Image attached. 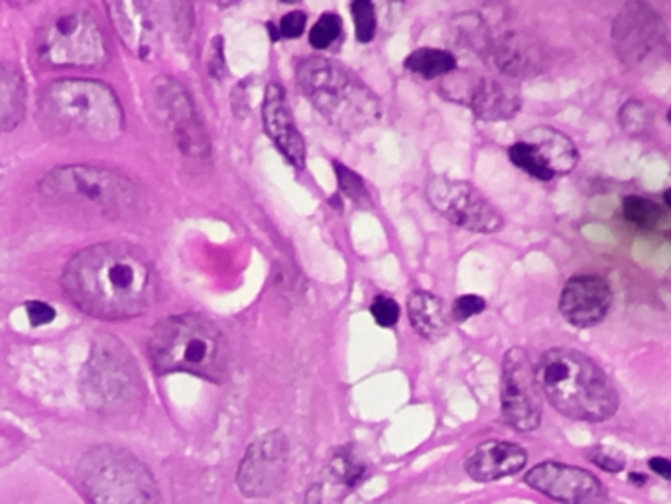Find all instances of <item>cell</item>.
Segmentation results:
<instances>
[{"label": "cell", "mask_w": 671, "mask_h": 504, "mask_svg": "<svg viewBox=\"0 0 671 504\" xmlns=\"http://www.w3.org/2000/svg\"><path fill=\"white\" fill-rule=\"evenodd\" d=\"M69 300L99 320H124L147 312L158 296V272L134 244L104 243L78 252L61 279Z\"/></svg>", "instance_id": "cell-1"}, {"label": "cell", "mask_w": 671, "mask_h": 504, "mask_svg": "<svg viewBox=\"0 0 671 504\" xmlns=\"http://www.w3.org/2000/svg\"><path fill=\"white\" fill-rule=\"evenodd\" d=\"M535 379L551 406L579 422H604L619 410V392L593 359L573 349H550L538 365Z\"/></svg>", "instance_id": "cell-2"}, {"label": "cell", "mask_w": 671, "mask_h": 504, "mask_svg": "<svg viewBox=\"0 0 671 504\" xmlns=\"http://www.w3.org/2000/svg\"><path fill=\"white\" fill-rule=\"evenodd\" d=\"M296 73L303 95L337 131L359 134L382 119L379 97L343 63L306 58Z\"/></svg>", "instance_id": "cell-3"}, {"label": "cell", "mask_w": 671, "mask_h": 504, "mask_svg": "<svg viewBox=\"0 0 671 504\" xmlns=\"http://www.w3.org/2000/svg\"><path fill=\"white\" fill-rule=\"evenodd\" d=\"M40 114L61 137L112 142L124 129V114L111 88L91 79H60L43 91Z\"/></svg>", "instance_id": "cell-4"}, {"label": "cell", "mask_w": 671, "mask_h": 504, "mask_svg": "<svg viewBox=\"0 0 671 504\" xmlns=\"http://www.w3.org/2000/svg\"><path fill=\"white\" fill-rule=\"evenodd\" d=\"M150 356L162 374L188 373L223 381L229 369V345L216 323L196 313L166 317L156 323Z\"/></svg>", "instance_id": "cell-5"}, {"label": "cell", "mask_w": 671, "mask_h": 504, "mask_svg": "<svg viewBox=\"0 0 671 504\" xmlns=\"http://www.w3.org/2000/svg\"><path fill=\"white\" fill-rule=\"evenodd\" d=\"M40 193L43 200L83 209L103 218L132 215L144 203L140 188L132 180L91 165H68L53 170L43 175Z\"/></svg>", "instance_id": "cell-6"}, {"label": "cell", "mask_w": 671, "mask_h": 504, "mask_svg": "<svg viewBox=\"0 0 671 504\" xmlns=\"http://www.w3.org/2000/svg\"><path fill=\"white\" fill-rule=\"evenodd\" d=\"M78 475L91 504H162L152 471L121 447L89 450L79 461Z\"/></svg>", "instance_id": "cell-7"}, {"label": "cell", "mask_w": 671, "mask_h": 504, "mask_svg": "<svg viewBox=\"0 0 671 504\" xmlns=\"http://www.w3.org/2000/svg\"><path fill=\"white\" fill-rule=\"evenodd\" d=\"M81 394L87 406L101 414H127L144 396L137 363L129 349L114 337H101L91 349L81 374Z\"/></svg>", "instance_id": "cell-8"}, {"label": "cell", "mask_w": 671, "mask_h": 504, "mask_svg": "<svg viewBox=\"0 0 671 504\" xmlns=\"http://www.w3.org/2000/svg\"><path fill=\"white\" fill-rule=\"evenodd\" d=\"M36 48L56 68H99L109 60L103 30L81 10H68L46 20L36 36Z\"/></svg>", "instance_id": "cell-9"}, {"label": "cell", "mask_w": 671, "mask_h": 504, "mask_svg": "<svg viewBox=\"0 0 671 504\" xmlns=\"http://www.w3.org/2000/svg\"><path fill=\"white\" fill-rule=\"evenodd\" d=\"M431 208L448 219L449 223L471 233L491 235L504 225L499 209L487 200L473 183L433 175L425 185Z\"/></svg>", "instance_id": "cell-10"}, {"label": "cell", "mask_w": 671, "mask_h": 504, "mask_svg": "<svg viewBox=\"0 0 671 504\" xmlns=\"http://www.w3.org/2000/svg\"><path fill=\"white\" fill-rule=\"evenodd\" d=\"M502 416L517 432H534L542 424V391L535 366L522 347L508 351L502 363Z\"/></svg>", "instance_id": "cell-11"}, {"label": "cell", "mask_w": 671, "mask_h": 504, "mask_svg": "<svg viewBox=\"0 0 671 504\" xmlns=\"http://www.w3.org/2000/svg\"><path fill=\"white\" fill-rule=\"evenodd\" d=\"M612 44L627 68L642 70L658 60L665 46L662 18L644 2L624 4L612 24Z\"/></svg>", "instance_id": "cell-12"}, {"label": "cell", "mask_w": 671, "mask_h": 504, "mask_svg": "<svg viewBox=\"0 0 671 504\" xmlns=\"http://www.w3.org/2000/svg\"><path fill=\"white\" fill-rule=\"evenodd\" d=\"M156 103L181 154L198 164L207 162L211 157L209 137L188 89L173 79H162L156 83Z\"/></svg>", "instance_id": "cell-13"}, {"label": "cell", "mask_w": 671, "mask_h": 504, "mask_svg": "<svg viewBox=\"0 0 671 504\" xmlns=\"http://www.w3.org/2000/svg\"><path fill=\"white\" fill-rule=\"evenodd\" d=\"M288 470V440L282 432H268L249 445L237 473V485L249 498L272 495Z\"/></svg>", "instance_id": "cell-14"}, {"label": "cell", "mask_w": 671, "mask_h": 504, "mask_svg": "<svg viewBox=\"0 0 671 504\" xmlns=\"http://www.w3.org/2000/svg\"><path fill=\"white\" fill-rule=\"evenodd\" d=\"M530 487L561 504H603L607 491L593 473L563 463H540L525 475Z\"/></svg>", "instance_id": "cell-15"}, {"label": "cell", "mask_w": 671, "mask_h": 504, "mask_svg": "<svg viewBox=\"0 0 671 504\" xmlns=\"http://www.w3.org/2000/svg\"><path fill=\"white\" fill-rule=\"evenodd\" d=\"M612 292L601 276H575L569 280L560 296V312L573 327H593L611 310Z\"/></svg>", "instance_id": "cell-16"}, {"label": "cell", "mask_w": 671, "mask_h": 504, "mask_svg": "<svg viewBox=\"0 0 671 504\" xmlns=\"http://www.w3.org/2000/svg\"><path fill=\"white\" fill-rule=\"evenodd\" d=\"M262 121H264V129H267L268 137L274 142L276 149L284 154L286 160L293 168L303 170L306 168V142L293 121L284 89L276 83H270L264 93Z\"/></svg>", "instance_id": "cell-17"}, {"label": "cell", "mask_w": 671, "mask_h": 504, "mask_svg": "<svg viewBox=\"0 0 671 504\" xmlns=\"http://www.w3.org/2000/svg\"><path fill=\"white\" fill-rule=\"evenodd\" d=\"M111 22L114 24L117 34L122 44L130 52L137 53L138 58H150L160 44V20L152 4H140V2H114L107 4Z\"/></svg>", "instance_id": "cell-18"}, {"label": "cell", "mask_w": 671, "mask_h": 504, "mask_svg": "<svg viewBox=\"0 0 671 504\" xmlns=\"http://www.w3.org/2000/svg\"><path fill=\"white\" fill-rule=\"evenodd\" d=\"M491 53L497 68L508 78H535L545 68L543 46L534 36L522 32H507L492 40Z\"/></svg>", "instance_id": "cell-19"}, {"label": "cell", "mask_w": 671, "mask_h": 504, "mask_svg": "<svg viewBox=\"0 0 671 504\" xmlns=\"http://www.w3.org/2000/svg\"><path fill=\"white\" fill-rule=\"evenodd\" d=\"M528 453L524 447L510 442H487L479 445L465 461V473L477 483H491L517 475L524 470Z\"/></svg>", "instance_id": "cell-20"}, {"label": "cell", "mask_w": 671, "mask_h": 504, "mask_svg": "<svg viewBox=\"0 0 671 504\" xmlns=\"http://www.w3.org/2000/svg\"><path fill=\"white\" fill-rule=\"evenodd\" d=\"M465 103L473 109L474 117L487 122L508 121L520 111V95L514 85L500 79H477L467 93Z\"/></svg>", "instance_id": "cell-21"}, {"label": "cell", "mask_w": 671, "mask_h": 504, "mask_svg": "<svg viewBox=\"0 0 671 504\" xmlns=\"http://www.w3.org/2000/svg\"><path fill=\"white\" fill-rule=\"evenodd\" d=\"M525 144L535 150L551 175H568L579 164V150L568 134L553 127H535L524 134Z\"/></svg>", "instance_id": "cell-22"}, {"label": "cell", "mask_w": 671, "mask_h": 504, "mask_svg": "<svg viewBox=\"0 0 671 504\" xmlns=\"http://www.w3.org/2000/svg\"><path fill=\"white\" fill-rule=\"evenodd\" d=\"M408 317L412 323L413 330L423 340L439 341L448 335L449 317L445 312V304L441 298L425 292V290H415L408 298Z\"/></svg>", "instance_id": "cell-23"}, {"label": "cell", "mask_w": 671, "mask_h": 504, "mask_svg": "<svg viewBox=\"0 0 671 504\" xmlns=\"http://www.w3.org/2000/svg\"><path fill=\"white\" fill-rule=\"evenodd\" d=\"M27 113V85L12 63H0V132L14 131Z\"/></svg>", "instance_id": "cell-24"}, {"label": "cell", "mask_w": 671, "mask_h": 504, "mask_svg": "<svg viewBox=\"0 0 671 504\" xmlns=\"http://www.w3.org/2000/svg\"><path fill=\"white\" fill-rule=\"evenodd\" d=\"M451 40L455 42L459 50L467 52L487 53L491 52V30L487 22L474 12L459 14L451 20Z\"/></svg>", "instance_id": "cell-25"}, {"label": "cell", "mask_w": 671, "mask_h": 504, "mask_svg": "<svg viewBox=\"0 0 671 504\" xmlns=\"http://www.w3.org/2000/svg\"><path fill=\"white\" fill-rule=\"evenodd\" d=\"M405 70L412 71L415 75H422L425 79L441 78L449 75L455 70L457 60L453 53L448 50H433V48H420L410 53L404 61Z\"/></svg>", "instance_id": "cell-26"}, {"label": "cell", "mask_w": 671, "mask_h": 504, "mask_svg": "<svg viewBox=\"0 0 671 504\" xmlns=\"http://www.w3.org/2000/svg\"><path fill=\"white\" fill-rule=\"evenodd\" d=\"M622 215L632 225L642 229H658L665 221L663 209L654 201L645 200L640 195H629L622 201Z\"/></svg>", "instance_id": "cell-27"}, {"label": "cell", "mask_w": 671, "mask_h": 504, "mask_svg": "<svg viewBox=\"0 0 671 504\" xmlns=\"http://www.w3.org/2000/svg\"><path fill=\"white\" fill-rule=\"evenodd\" d=\"M508 158L512 164L524 170L525 174L532 175L535 180H542V182L553 180V175L543 164L542 158L538 157L535 150L530 144H525L524 140H520L508 149Z\"/></svg>", "instance_id": "cell-28"}, {"label": "cell", "mask_w": 671, "mask_h": 504, "mask_svg": "<svg viewBox=\"0 0 671 504\" xmlns=\"http://www.w3.org/2000/svg\"><path fill=\"white\" fill-rule=\"evenodd\" d=\"M336 168L337 182L341 192L353 201L357 208L370 209L372 208V198H370L369 190H367V183L362 182L361 175L353 172L351 168H347L344 164L333 162Z\"/></svg>", "instance_id": "cell-29"}, {"label": "cell", "mask_w": 671, "mask_h": 504, "mask_svg": "<svg viewBox=\"0 0 671 504\" xmlns=\"http://www.w3.org/2000/svg\"><path fill=\"white\" fill-rule=\"evenodd\" d=\"M619 122L622 131L629 132L632 137H642L652 127V113L648 111V107L642 101L632 99L629 103L622 104Z\"/></svg>", "instance_id": "cell-30"}, {"label": "cell", "mask_w": 671, "mask_h": 504, "mask_svg": "<svg viewBox=\"0 0 671 504\" xmlns=\"http://www.w3.org/2000/svg\"><path fill=\"white\" fill-rule=\"evenodd\" d=\"M343 34V22L336 12H326L310 30V44L316 50H328Z\"/></svg>", "instance_id": "cell-31"}, {"label": "cell", "mask_w": 671, "mask_h": 504, "mask_svg": "<svg viewBox=\"0 0 671 504\" xmlns=\"http://www.w3.org/2000/svg\"><path fill=\"white\" fill-rule=\"evenodd\" d=\"M354 20V36L361 44H369L377 34V10L369 0H354L351 4Z\"/></svg>", "instance_id": "cell-32"}, {"label": "cell", "mask_w": 671, "mask_h": 504, "mask_svg": "<svg viewBox=\"0 0 671 504\" xmlns=\"http://www.w3.org/2000/svg\"><path fill=\"white\" fill-rule=\"evenodd\" d=\"M329 475L336 478L337 483L347 485V487H354L362 475H364V467L359 465L357 461L351 460V455H336L331 463H329Z\"/></svg>", "instance_id": "cell-33"}, {"label": "cell", "mask_w": 671, "mask_h": 504, "mask_svg": "<svg viewBox=\"0 0 671 504\" xmlns=\"http://www.w3.org/2000/svg\"><path fill=\"white\" fill-rule=\"evenodd\" d=\"M370 315L380 327H394L400 320V305L392 298L377 296L370 304Z\"/></svg>", "instance_id": "cell-34"}, {"label": "cell", "mask_w": 671, "mask_h": 504, "mask_svg": "<svg viewBox=\"0 0 671 504\" xmlns=\"http://www.w3.org/2000/svg\"><path fill=\"white\" fill-rule=\"evenodd\" d=\"M484 308H487L484 298L467 294V296L457 298L453 310H451V315H453L455 322H467V320H471L477 313L484 312Z\"/></svg>", "instance_id": "cell-35"}, {"label": "cell", "mask_w": 671, "mask_h": 504, "mask_svg": "<svg viewBox=\"0 0 671 504\" xmlns=\"http://www.w3.org/2000/svg\"><path fill=\"white\" fill-rule=\"evenodd\" d=\"M308 27V17L302 10H293L288 12L282 20H280V28L278 32L282 38H300L303 34V30Z\"/></svg>", "instance_id": "cell-36"}, {"label": "cell", "mask_w": 671, "mask_h": 504, "mask_svg": "<svg viewBox=\"0 0 671 504\" xmlns=\"http://www.w3.org/2000/svg\"><path fill=\"white\" fill-rule=\"evenodd\" d=\"M589 460L593 461L597 467L609 471V473H620V471L624 470V460H622V455L612 452V450H607V447H597V450H593Z\"/></svg>", "instance_id": "cell-37"}, {"label": "cell", "mask_w": 671, "mask_h": 504, "mask_svg": "<svg viewBox=\"0 0 671 504\" xmlns=\"http://www.w3.org/2000/svg\"><path fill=\"white\" fill-rule=\"evenodd\" d=\"M27 313L32 325H46V323L53 322V317H56V310L52 305L43 304V302H28Z\"/></svg>", "instance_id": "cell-38"}, {"label": "cell", "mask_w": 671, "mask_h": 504, "mask_svg": "<svg viewBox=\"0 0 671 504\" xmlns=\"http://www.w3.org/2000/svg\"><path fill=\"white\" fill-rule=\"evenodd\" d=\"M648 465H650V470L655 471L660 477H671L670 461L665 460V457H652V460L648 461Z\"/></svg>", "instance_id": "cell-39"}, {"label": "cell", "mask_w": 671, "mask_h": 504, "mask_svg": "<svg viewBox=\"0 0 671 504\" xmlns=\"http://www.w3.org/2000/svg\"><path fill=\"white\" fill-rule=\"evenodd\" d=\"M306 504H323V488L321 485H313L306 495Z\"/></svg>", "instance_id": "cell-40"}, {"label": "cell", "mask_w": 671, "mask_h": 504, "mask_svg": "<svg viewBox=\"0 0 671 504\" xmlns=\"http://www.w3.org/2000/svg\"><path fill=\"white\" fill-rule=\"evenodd\" d=\"M663 203H665V208H671L670 190H665L663 193Z\"/></svg>", "instance_id": "cell-41"}]
</instances>
